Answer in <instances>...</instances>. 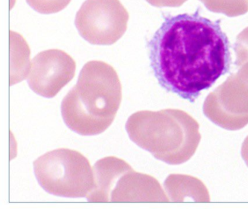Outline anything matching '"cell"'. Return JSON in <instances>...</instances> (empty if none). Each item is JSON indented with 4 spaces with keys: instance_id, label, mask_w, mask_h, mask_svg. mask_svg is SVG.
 <instances>
[{
    "instance_id": "cell-1",
    "label": "cell",
    "mask_w": 248,
    "mask_h": 209,
    "mask_svg": "<svg viewBox=\"0 0 248 209\" xmlns=\"http://www.w3.org/2000/svg\"><path fill=\"white\" fill-rule=\"evenodd\" d=\"M151 67L159 84L184 100L195 101L232 64L231 44L220 20L200 15H168L148 42Z\"/></svg>"
},
{
    "instance_id": "cell-2",
    "label": "cell",
    "mask_w": 248,
    "mask_h": 209,
    "mask_svg": "<svg viewBox=\"0 0 248 209\" xmlns=\"http://www.w3.org/2000/svg\"><path fill=\"white\" fill-rule=\"evenodd\" d=\"M122 101L115 70L102 61L87 62L78 83L62 100L61 110L68 128L82 136L105 132L114 121Z\"/></svg>"
},
{
    "instance_id": "cell-3",
    "label": "cell",
    "mask_w": 248,
    "mask_h": 209,
    "mask_svg": "<svg viewBox=\"0 0 248 209\" xmlns=\"http://www.w3.org/2000/svg\"><path fill=\"white\" fill-rule=\"evenodd\" d=\"M125 129L138 146L170 165L188 161L201 139L197 120L175 109L136 112L127 119Z\"/></svg>"
},
{
    "instance_id": "cell-4",
    "label": "cell",
    "mask_w": 248,
    "mask_h": 209,
    "mask_svg": "<svg viewBox=\"0 0 248 209\" xmlns=\"http://www.w3.org/2000/svg\"><path fill=\"white\" fill-rule=\"evenodd\" d=\"M34 171L42 188L59 197H87L94 187L89 161L73 149L59 148L39 157Z\"/></svg>"
},
{
    "instance_id": "cell-5",
    "label": "cell",
    "mask_w": 248,
    "mask_h": 209,
    "mask_svg": "<svg viewBox=\"0 0 248 209\" xmlns=\"http://www.w3.org/2000/svg\"><path fill=\"white\" fill-rule=\"evenodd\" d=\"M206 97L203 113L213 123L236 131L248 124V61Z\"/></svg>"
},
{
    "instance_id": "cell-6",
    "label": "cell",
    "mask_w": 248,
    "mask_h": 209,
    "mask_svg": "<svg viewBox=\"0 0 248 209\" xmlns=\"http://www.w3.org/2000/svg\"><path fill=\"white\" fill-rule=\"evenodd\" d=\"M128 19L120 0H86L77 13L75 26L89 43L111 45L125 33Z\"/></svg>"
},
{
    "instance_id": "cell-7",
    "label": "cell",
    "mask_w": 248,
    "mask_h": 209,
    "mask_svg": "<svg viewBox=\"0 0 248 209\" xmlns=\"http://www.w3.org/2000/svg\"><path fill=\"white\" fill-rule=\"evenodd\" d=\"M76 63L60 49H48L37 54L31 62L27 81L36 94L53 98L75 76Z\"/></svg>"
},
{
    "instance_id": "cell-8",
    "label": "cell",
    "mask_w": 248,
    "mask_h": 209,
    "mask_svg": "<svg viewBox=\"0 0 248 209\" xmlns=\"http://www.w3.org/2000/svg\"><path fill=\"white\" fill-rule=\"evenodd\" d=\"M168 195L157 180L147 174L124 171L110 194V202H168Z\"/></svg>"
},
{
    "instance_id": "cell-9",
    "label": "cell",
    "mask_w": 248,
    "mask_h": 209,
    "mask_svg": "<svg viewBox=\"0 0 248 209\" xmlns=\"http://www.w3.org/2000/svg\"><path fill=\"white\" fill-rule=\"evenodd\" d=\"M131 168L123 160L116 157L100 159L93 167L94 187L87 196L90 202H110V194L119 177Z\"/></svg>"
},
{
    "instance_id": "cell-10",
    "label": "cell",
    "mask_w": 248,
    "mask_h": 209,
    "mask_svg": "<svg viewBox=\"0 0 248 209\" xmlns=\"http://www.w3.org/2000/svg\"><path fill=\"white\" fill-rule=\"evenodd\" d=\"M167 195L170 201L209 202L208 190L204 184L194 177L170 174L164 182Z\"/></svg>"
},
{
    "instance_id": "cell-11",
    "label": "cell",
    "mask_w": 248,
    "mask_h": 209,
    "mask_svg": "<svg viewBox=\"0 0 248 209\" xmlns=\"http://www.w3.org/2000/svg\"><path fill=\"white\" fill-rule=\"evenodd\" d=\"M207 10L228 17H236L248 12V0H200Z\"/></svg>"
},
{
    "instance_id": "cell-12",
    "label": "cell",
    "mask_w": 248,
    "mask_h": 209,
    "mask_svg": "<svg viewBox=\"0 0 248 209\" xmlns=\"http://www.w3.org/2000/svg\"><path fill=\"white\" fill-rule=\"evenodd\" d=\"M72 0H27L29 5L41 14L59 13L67 7Z\"/></svg>"
},
{
    "instance_id": "cell-13",
    "label": "cell",
    "mask_w": 248,
    "mask_h": 209,
    "mask_svg": "<svg viewBox=\"0 0 248 209\" xmlns=\"http://www.w3.org/2000/svg\"><path fill=\"white\" fill-rule=\"evenodd\" d=\"M235 55H236V66L248 61V27L244 29L236 37V42L233 45Z\"/></svg>"
},
{
    "instance_id": "cell-14",
    "label": "cell",
    "mask_w": 248,
    "mask_h": 209,
    "mask_svg": "<svg viewBox=\"0 0 248 209\" xmlns=\"http://www.w3.org/2000/svg\"><path fill=\"white\" fill-rule=\"evenodd\" d=\"M156 7H178L188 0H146Z\"/></svg>"
},
{
    "instance_id": "cell-15",
    "label": "cell",
    "mask_w": 248,
    "mask_h": 209,
    "mask_svg": "<svg viewBox=\"0 0 248 209\" xmlns=\"http://www.w3.org/2000/svg\"><path fill=\"white\" fill-rule=\"evenodd\" d=\"M241 155L245 164L248 166V136L245 138L242 145V149H241Z\"/></svg>"
}]
</instances>
